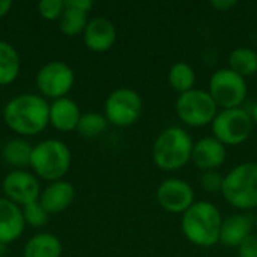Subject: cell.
Wrapping results in <instances>:
<instances>
[{"instance_id": "18", "label": "cell", "mask_w": 257, "mask_h": 257, "mask_svg": "<svg viewBox=\"0 0 257 257\" xmlns=\"http://www.w3.org/2000/svg\"><path fill=\"white\" fill-rule=\"evenodd\" d=\"M81 114L83 113L80 111L78 104L68 96L54 99L50 104V123L57 131L69 133L72 130H77Z\"/></svg>"}, {"instance_id": "14", "label": "cell", "mask_w": 257, "mask_h": 257, "mask_svg": "<svg viewBox=\"0 0 257 257\" xmlns=\"http://www.w3.org/2000/svg\"><path fill=\"white\" fill-rule=\"evenodd\" d=\"M117 38L116 26L111 20L105 17H93L89 20L84 32L83 41L84 45L93 53H105L108 51Z\"/></svg>"}, {"instance_id": "3", "label": "cell", "mask_w": 257, "mask_h": 257, "mask_svg": "<svg viewBox=\"0 0 257 257\" xmlns=\"http://www.w3.org/2000/svg\"><path fill=\"white\" fill-rule=\"evenodd\" d=\"M194 142L182 126H167L154 140V164L164 172H176L191 161Z\"/></svg>"}, {"instance_id": "27", "label": "cell", "mask_w": 257, "mask_h": 257, "mask_svg": "<svg viewBox=\"0 0 257 257\" xmlns=\"http://www.w3.org/2000/svg\"><path fill=\"white\" fill-rule=\"evenodd\" d=\"M65 11V0H41L38 3V12L44 20H59Z\"/></svg>"}, {"instance_id": "16", "label": "cell", "mask_w": 257, "mask_h": 257, "mask_svg": "<svg viewBox=\"0 0 257 257\" xmlns=\"http://www.w3.org/2000/svg\"><path fill=\"white\" fill-rule=\"evenodd\" d=\"M75 199V188L68 181H56L48 182V185L41 191L39 203L42 208L51 215L66 211Z\"/></svg>"}, {"instance_id": "6", "label": "cell", "mask_w": 257, "mask_h": 257, "mask_svg": "<svg viewBox=\"0 0 257 257\" xmlns=\"http://www.w3.org/2000/svg\"><path fill=\"white\" fill-rule=\"evenodd\" d=\"M175 111L178 119L191 128H202L211 125L220 111L218 105L205 89H191L178 95L175 101Z\"/></svg>"}, {"instance_id": "4", "label": "cell", "mask_w": 257, "mask_h": 257, "mask_svg": "<svg viewBox=\"0 0 257 257\" xmlns=\"http://www.w3.org/2000/svg\"><path fill=\"white\" fill-rule=\"evenodd\" d=\"M221 194L224 200L241 212L257 208V163L247 161L224 175Z\"/></svg>"}, {"instance_id": "34", "label": "cell", "mask_w": 257, "mask_h": 257, "mask_svg": "<svg viewBox=\"0 0 257 257\" xmlns=\"http://www.w3.org/2000/svg\"><path fill=\"white\" fill-rule=\"evenodd\" d=\"M6 247H8V245H6L5 242H2V241H0V257L5 256V253H6Z\"/></svg>"}, {"instance_id": "25", "label": "cell", "mask_w": 257, "mask_h": 257, "mask_svg": "<svg viewBox=\"0 0 257 257\" xmlns=\"http://www.w3.org/2000/svg\"><path fill=\"white\" fill-rule=\"evenodd\" d=\"M108 120L105 119L104 114L101 113H95V111H89V113H83L78 125H77V133L86 139H95L102 136L107 128H108Z\"/></svg>"}, {"instance_id": "7", "label": "cell", "mask_w": 257, "mask_h": 257, "mask_svg": "<svg viewBox=\"0 0 257 257\" xmlns=\"http://www.w3.org/2000/svg\"><path fill=\"white\" fill-rule=\"evenodd\" d=\"M253 119L250 114V110H245L242 107L238 108H229V110H220L211 123L212 136L220 140L226 148L227 146H239L248 137L253 131Z\"/></svg>"}, {"instance_id": "33", "label": "cell", "mask_w": 257, "mask_h": 257, "mask_svg": "<svg viewBox=\"0 0 257 257\" xmlns=\"http://www.w3.org/2000/svg\"><path fill=\"white\" fill-rule=\"evenodd\" d=\"M250 114H251V119H253V123L257 126V102L253 104L251 110H250Z\"/></svg>"}, {"instance_id": "15", "label": "cell", "mask_w": 257, "mask_h": 257, "mask_svg": "<svg viewBox=\"0 0 257 257\" xmlns=\"http://www.w3.org/2000/svg\"><path fill=\"white\" fill-rule=\"evenodd\" d=\"M256 223L251 214L248 212H236L223 218L221 232H220V244L230 248H238L250 235H253Z\"/></svg>"}, {"instance_id": "35", "label": "cell", "mask_w": 257, "mask_h": 257, "mask_svg": "<svg viewBox=\"0 0 257 257\" xmlns=\"http://www.w3.org/2000/svg\"><path fill=\"white\" fill-rule=\"evenodd\" d=\"M256 230H257V223H256ZM256 233H257V232H256Z\"/></svg>"}, {"instance_id": "28", "label": "cell", "mask_w": 257, "mask_h": 257, "mask_svg": "<svg viewBox=\"0 0 257 257\" xmlns=\"http://www.w3.org/2000/svg\"><path fill=\"white\" fill-rule=\"evenodd\" d=\"M223 182H224V175H221L218 170L202 172L200 187L203 191L211 193V194H218L223 190Z\"/></svg>"}, {"instance_id": "11", "label": "cell", "mask_w": 257, "mask_h": 257, "mask_svg": "<svg viewBox=\"0 0 257 257\" xmlns=\"http://www.w3.org/2000/svg\"><path fill=\"white\" fill-rule=\"evenodd\" d=\"M155 197L158 205L170 214H184L196 202L193 187L181 178L164 179L158 185Z\"/></svg>"}, {"instance_id": "13", "label": "cell", "mask_w": 257, "mask_h": 257, "mask_svg": "<svg viewBox=\"0 0 257 257\" xmlns=\"http://www.w3.org/2000/svg\"><path fill=\"white\" fill-rule=\"evenodd\" d=\"M226 158H227V148L214 136L202 137L197 142H194L191 163L200 172L217 170L226 163Z\"/></svg>"}, {"instance_id": "23", "label": "cell", "mask_w": 257, "mask_h": 257, "mask_svg": "<svg viewBox=\"0 0 257 257\" xmlns=\"http://www.w3.org/2000/svg\"><path fill=\"white\" fill-rule=\"evenodd\" d=\"M196 71L191 65L185 63V62H176L170 66L169 74H167V81L170 84V87L181 93H185L191 89L196 87Z\"/></svg>"}, {"instance_id": "17", "label": "cell", "mask_w": 257, "mask_h": 257, "mask_svg": "<svg viewBox=\"0 0 257 257\" xmlns=\"http://www.w3.org/2000/svg\"><path fill=\"white\" fill-rule=\"evenodd\" d=\"M26 223L21 206L0 197V241L6 245L15 242L24 232Z\"/></svg>"}, {"instance_id": "22", "label": "cell", "mask_w": 257, "mask_h": 257, "mask_svg": "<svg viewBox=\"0 0 257 257\" xmlns=\"http://www.w3.org/2000/svg\"><path fill=\"white\" fill-rule=\"evenodd\" d=\"M227 63L233 72L244 78L257 75V51L247 47H236L229 53Z\"/></svg>"}, {"instance_id": "1", "label": "cell", "mask_w": 257, "mask_h": 257, "mask_svg": "<svg viewBox=\"0 0 257 257\" xmlns=\"http://www.w3.org/2000/svg\"><path fill=\"white\" fill-rule=\"evenodd\" d=\"M50 104L41 95L21 93L9 99L3 108L6 126L18 136L30 137L42 133L50 123Z\"/></svg>"}, {"instance_id": "19", "label": "cell", "mask_w": 257, "mask_h": 257, "mask_svg": "<svg viewBox=\"0 0 257 257\" xmlns=\"http://www.w3.org/2000/svg\"><path fill=\"white\" fill-rule=\"evenodd\" d=\"M63 247L60 239L53 233H38L32 236L23 250V257H62Z\"/></svg>"}, {"instance_id": "24", "label": "cell", "mask_w": 257, "mask_h": 257, "mask_svg": "<svg viewBox=\"0 0 257 257\" xmlns=\"http://www.w3.org/2000/svg\"><path fill=\"white\" fill-rule=\"evenodd\" d=\"M57 21H59V30L65 36H77V35H83L89 23V17L86 12H81L78 9L65 5V11Z\"/></svg>"}, {"instance_id": "9", "label": "cell", "mask_w": 257, "mask_h": 257, "mask_svg": "<svg viewBox=\"0 0 257 257\" xmlns=\"http://www.w3.org/2000/svg\"><path fill=\"white\" fill-rule=\"evenodd\" d=\"M143 111L140 93L131 87H117L108 93L104 102V116L108 123L120 128L134 125Z\"/></svg>"}, {"instance_id": "32", "label": "cell", "mask_w": 257, "mask_h": 257, "mask_svg": "<svg viewBox=\"0 0 257 257\" xmlns=\"http://www.w3.org/2000/svg\"><path fill=\"white\" fill-rule=\"evenodd\" d=\"M11 9H12V2L11 0H0V18L6 17Z\"/></svg>"}, {"instance_id": "26", "label": "cell", "mask_w": 257, "mask_h": 257, "mask_svg": "<svg viewBox=\"0 0 257 257\" xmlns=\"http://www.w3.org/2000/svg\"><path fill=\"white\" fill-rule=\"evenodd\" d=\"M21 209H23L24 223L29 224L30 227L39 229V227H44L48 223L50 214L42 208V205L39 203V200H36L33 203H29V205L23 206Z\"/></svg>"}, {"instance_id": "2", "label": "cell", "mask_w": 257, "mask_h": 257, "mask_svg": "<svg viewBox=\"0 0 257 257\" xmlns=\"http://www.w3.org/2000/svg\"><path fill=\"white\" fill-rule=\"evenodd\" d=\"M223 217L220 209L208 200H196L181 218L184 236L197 247L209 248L220 244Z\"/></svg>"}, {"instance_id": "12", "label": "cell", "mask_w": 257, "mask_h": 257, "mask_svg": "<svg viewBox=\"0 0 257 257\" xmlns=\"http://www.w3.org/2000/svg\"><path fill=\"white\" fill-rule=\"evenodd\" d=\"M3 194L8 200L18 206H26L39 200V179L27 170H11L2 182Z\"/></svg>"}, {"instance_id": "29", "label": "cell", "mask_w": 257, "mask_h": 257, "mask_svg": "<svg viewBox=\"0 0 257 257\" xmlns=\"http://www.w3.org/2000/svg\"><path fill=\"white\" fill-rule=\"evenodd\" d=\"M238 257H257V233L250 235L238 247Z\"/></svg>"}, {"instance_id": "10", "label": "cell", "mask_w": 257, "mask_h": 257, "mask_svg": "<svg viewBox=\"0 0 257 257\" xmlns=\"http://www.w3.org/2000/svg\"><path fill=\"white\" fill-rule=\"evenodd\" d=\"M75 83L74 69L62 62V60H51L47 62L39 68L36 72V86L41 92V96L45 99H59L65 98Z\"/></svg>"}, {"instance_id": "8", "label": "cell", "mask_w": 257, "mask_h": 257, "mask_svg": "<svg viewBox=\"0 0 257 257\" xmlns=\"http://www.w3.org/2000/svg\"><path fill=\"white\" fill-rule=\"evenodd\" d=\"M208 92L220 110H229L242 107L248 93V86L245 78L230 68H220L211 75Z\"/></svg>"}, {"instance_id": "30", "label": "cell", "mask_w": 257, "mask_h": 257, "mask_svg": "<svg viewBox=\"0 0 257 257\" xmlns=\"http://www.w3.org/2000/svg\"><path fill=\"white\" fill-rule=\"evenodd\" d=\"M65 5L74 9H78L81 12L89 14L90 9L93 8V2L92 0H65Z\"/></svg>"}, {"instance_id": "20", "label": "cell", "mask_w": 257, "mask_h": 257, "mask_svg": "<svg viewBox=\"0 0 257 257\" xmlns=\"http://www.w3.org/2000/svg\"><path fill=\"white\" fill-rule=\"evenodd\" d=\"M33 146L24 139H12L5 143L2 149L3 161L14 167V170H24V167H30Z\"/></svg>"}, {"instance_id": "21", "label": "cell", "mask_w": 257, "mask_h": 257, "mask_svg": "<svg viewBox=\"0 0 257 257\" xmlns=\"http://www.w3.org/2000/svg\"><path fill=\"white\" fill-rule=\"evenodd\" d=\"M21 71L20 54L15 47L6 41H0V86L11 84Z\"/></svg>"}, {"instance_id": "5", "label": "cell", "mask_w": 257, "mask_h": 257, "mask_svg": "<svg viewBox=\"0 0 257 257\" xmlns=\"http://www.w3.org/2000/svg\"><path fill=\"white\" fill-rule=\"evenodd\" d=\"M71 151L62 140L48 139L33 146L30 169L38 179L41 178L48 182L60 181L71 169Z\"/></svg>"}, {"instance_id": "31", "label": "cell", "mask_w": 257, "mask_h": 257, "mask_svg": "<svg viewBox=\"0 0 257 257\" xmlns=\"http://www.w3.org/2000/svg\"><path fill=\"white\" fill-rule=\"evenodd\" d=\"M236 5H238L236 0H211L209 2V6L220 12H227V11L233 9Z\"/></svg>"}]
</instances>
